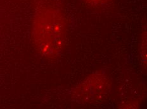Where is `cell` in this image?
<instances>
[{
    "label": "cell",
    "instance_id": "obj_1",
    "mask_svg": "<svg viewBox=\"0 0 147 109\" xmlns=\"http://www.w3.org/2000/svg\"><path fill=\"white\" fill-rule=\"evenodd\" d=\"M36 22L39 29L36 32L42 52L53 56L60 50L65 35L62 14L58 8H45L38 15Z\"/></svg>",
    "mask_w": 147,
    "mask_h": 109
},
{
    "label": "cell",
    "instance_id": "obj_2",
    "mask_svg": "<svg viewBox=\"0 0 147 109\" xmlns=\"http://www.w3.org/2000/svg\"><path fill=\"white\" fill-rule=\"evenodd\" d=\"M110 0H85L88 5L94 7H100L106 5Z\"/></svg>",
    "mask_w": 147,
    "mask_h": 109
}]
</instances>
